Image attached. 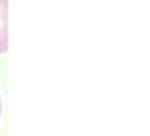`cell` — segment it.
<instances>
[{"instance_id": "cell-1", "label": "cell", "mask_w": 150, "mask_h": 136, "mask_svg": "<svg viewBox=\"0 0 150 136\" xmlns=\"http://www.w3.org/2000/svg\"><path fill=\"white\" fill-rule=\"evenodd\" d=\"M8 52V0H0V55Z\"/></svg>"}, {"instance_id": "cell-2", "label": "cell", "mask_w": 150, "mask_h": 136, "mask_svg": "<svg viewBox=\"0 0 150 136\" xmlns=\"http://www.w3.org/2000/svg\"><path fill=\"white\" fill-rule=\"evenodd\" d=\"M0 117H2V98H0Z\"/></svg>"}]
</instances>
